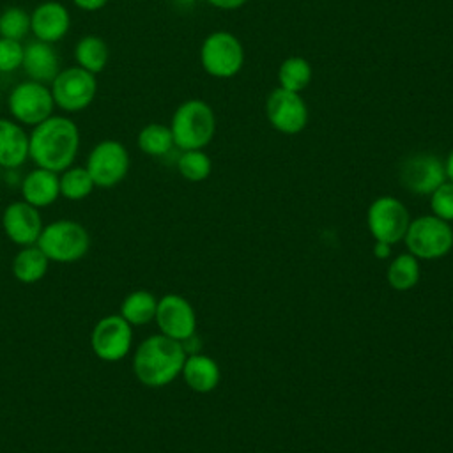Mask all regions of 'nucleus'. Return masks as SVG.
<instances>
[{
  "label": "nucleus",
  "mask_w": 453,
  "mask_h": 453,
  "mask_svg": "<svg viewBox=\"0 0 453 453\" xmlns=\"http://www.w3.org/2000/svg\"><path fill=\"white\" fill-rule=\"evenodd\" d=\"M177 170L186 180L202 182L211 175L212 161L203 149L180 150V156L177 157Z\"/></svg>",
  "instance_id": "nucleus-28"
},
{
  "label": "nucleus",
  "mask_w": 453,
  "mask_h": 453,
  "mask_svg": "<svg viewBox=\"0 0 453 453\" xmlns=\"http://www.w3.org/2000/svg\"><path fill=\"white\" fill-rule=\"evenodd\" d=\"M444 168H446V179L453 182V149L449 150L446 161H444Z\"/></svg>",
  "instance_id": "nucleus-35"
},
{
  "label": "nucleus",
  "mask_w": 453,
  "mask_h": 453,
  "mask_svg": "<svg viewBox=\"0 0 453 453\" xmlns=\"http://www.w3.org/2000/svg\"><path fill=\"white\" fill-rule=\"evenodd\" d=\"M419 280V262L411 253H402L388 265V283L395 290H411Z\"/></svg>",
  "instance_id": "nucleus-27"
},
{
  "label": "nucleus",
  "mask_w": 453,
  "mask_h": 453,
  "mask_svg": "<svg viewBox=\"0 0 453 453\" xmlns=\"http://www.w3.org/2000/svg\"><path fill=\"white\" fill-rule=\"evenodd\" d=\"M50 90L58 110L78 113L94 103L97 96V78L80 65H71L58 71L50 83Z\"/></svg>",
  "instance_id": "nucleus-8"
},
{
  "label": "nucleus",
  "mask_w": 453,
  "mask_h": 453,
  "mask_svg": "<svg viewBox=\"0 0 453 453\" xmlns=\"http://www.w3.org/2000/svg\"><path fill=\"white\" fill-rule=\"evenodd\" d=\"M265 117L278 133L297 134L308 124V106L301 94L276 87L265 99Z\"/></svg>",
  "instance_id": "nucleus-12"
},
{
  "label": "nucleus",
  "mask_w": 453,
  "mask_h": 453,
  "mask_svg": "<svg viewBox=\"0 0 453 453\" xmlns=\"http://www.w3.org/2000/svg\"><path fill=\"white\" fill-rule=\"evenodd\" d=\"M389 246L391 244H386V242H379L377 241V244H375V250H373V253H375V257H379V258H386V257H389Z\"/></svg>",
  "instance_id": "nucleus-34"
},
{
  "label": "nucleus",
  "mask_w": 453,
  "mask_h": 453,
  "mask_svg": "<svg viewBox=\"0 0 453 453\" xmlns=\"http://www.w3.org/2000/svg\"><path fill=\"white\" fill-rule=\"evenodd\" d=\"M313 69L304 57H287L278 67V87L301 94L311 81Z\"/></svg>",
  "instance_id": "nucleus-25"
},
{
  "label": "nucleus",
  "mask_w": 453,
  "mask_h": 453,
  "mask_svg": "<svg viewBox=\"0 0 453 453\" xmlns=\"http://www.w3.org/2000/svg\"><path fill=\"white\" fill-rule=\"evenodd\" d=\"M133 345V326L120 315L99 319L90 333L92 352L106 363L124 359Z\"/></svg>",
  "instance_id": "nucleus-11"
},
{
  "label": "nucleus",
  "mask_w": 453,
  "mask_h": 453,
  "mask_svg": "<svg viewBox=\"0 0 453 453\" xmlns=\"http://www.w3.org/2000/svg\"><path fill=\"white\" fill-rule=\"evenodd\" d=\"M409 253L418 260L441 258L453 248V230L448 221L428 214L411 219L403 237Z\"/></svg>",
  "instance_id": "nucleus-7"
},
{
  "label": "nucleus",
  "mask_w": 453,
  "mask_h": 453,
  "mask_svg": "<svg viewBox=\"0 0 453 453\" xmlns=\"http://www.w3.org/2000/svg\"><path fill=\"white\" fill-rule=\"evenodd\" d=\"M58 182H60V196L78 202L87 198L96 184L85 166H74L71 165L64 172L58 173Z\"/></svg>",
  "instance_id": "nucleus-26"
},
{
  "label": "nucleus",
  "mask_w": 453,
  "mask_h": 453,
  "mask_svg": "<svg viewBox=\"0 0 453 453\" xmlns=\"http://www.w3.org/2000/svg\"><path fill=\"white\" fill-rule=\"evenodd\" d=\"M173 2H177L180 5H191V4H196L198 0H173Z\"/></svg>",
  "instance_id": "nucleus-36"
},
{
  "label": "nucleus",
  "mask_w": 453,
  "mask_h": 453,
  "mask_svg": "<svg viewBox=\"0 0 453 453\" xmlns=\"http://www.w3.org/2000/svg\"><path fill=\"white\" fill-rule=\"evenodd\" d=\"M71 28L69 9L57 0H44L30 11V34L34 39L55 44L62 41Z\"/></svg>",
  "instance_id": "nucleus-16"
},
{
  "label": "nucleus",
  "mask_w": 453,
  "mask_h": 453,
  "mask_svg": "<svg viewBox=\"0 0 453 453\" xmlns=\"http://www.w3.org/2000/svg\"><path fill=\"white\" fill-rule=\"evenodd\" d=\"M129 165L131 157L126 145L119 140L106 138L90 149L85 168L88 170L96 188L108 189L126 179Z\"/></svg>",
  "instance_id": "nucleus-9"
},
{
  "label": "nucleus",
  "mask_w": 453,
  "mask_h": 453,
  "mask_svg": "<svg viewBox=\"0 0 453 453\" xmlns=\"http://www.w3.org/2000/svg\"><path fill=\"white\" fill-rule=\"evenodd\" d=\"M366 223L375 241L395 244L405 237L411 216L407 207L398 198L379 196L368 207Z\"/></svg>",
  "instance_id": "nucleus-10"
},
{
  "label": "nucleus",
  "mask_w": 453,
  "mask_h": 453,
  "mask_svg": "<svg viewBox=\"0 0 453 453\" xmlns=\"http://www.w3.org/2000/svg\"><path fill=\"white\" fill-rule=\"evenodd\" d=\"M186 356L180 342L161 333L147 336L133 356L134 377L143 386L163 388L180 375Z\"/></svg>",
  "instance_id": "nucleus-2"
},
{
  "label": "nucleus",
  "mask_w": 453,
  "mask_h": 453,
  "mask_svg": "<svg viewBox=\"0 0 453 453\" xmlns=\"http://www.w3.org/2000/svg\"><path fill=\"white\" fill-rule=\"evenodd\" d=\"M28 159V133L12 119L0 117V168L16 170Z\"/></svg>",
  "instance_id": "nucleus-18"
},
{
  "label": "nucleus",
  "mask_w": 453,
  "mask_h": 453,
  "mask_svg": "<svg viewBox=\"0 0 453 453\" xmlns=\"http://www.w3.org/2000/svg\"><path fill=\"white\" fill-rule=\"evenodd\" d=\"M50 267V258L42 253L37 244L21 246L12 258V274L18 281L32 285L41 281Z\"/></svg>",
  "instance_id": "nucleus-21"
},
{
  "label": "nucleus",
  "mask_w": 453,
  "mask_h": 453,
  "mask_svg": "<svg viewBox=\"0 0 453 453\" xmlns=\"http://www.w3.org/2000/svg\"><path fill=\"white\" fill-rule=\"evenodd\" d=\"M202 69L218 80L234 78L244 65L242 42L226 30L211 32L200 46Z\"/></svg>",
  "instance_id": "nucleus-5"
},
{
  "label": "nucleus",
  "mask_w": 453,
  "mask_h": 453,
  "mask_svg": "<svg viewBox=\"0 0 453 453\" xmlns=\"http://www.w3.org/2000/svg\"><path fill=\"white\" fill-rule=\"evenodd\" d=\"M136 145L143 154L152 157L166 156L175 147L170 126L161 122L145 124L136 134Z\"/></svg>",
  "instance_id": "nucleus-24"
},
{
  "label": "nucleus",
  "mask_w": 453,
  "mask_h": 453,
  "mask_svg": "<svg viewBox=\"0 0 453 453\" xmlns=\"http://www.w3.org/2000/svg\"><path fill=\"white\" fill-rule=\"evenodd\" d=\"M21 69L28 80L50 85L60 71V58L55 46L32 39L23 46Z\"/></svg>",
  "instance_id": "nucleus-17"
},
{
  "label": "nucleus",
  "mask_w": 453,
  "mask_h": 453,
  "mask_svg": "<svg viewBox=\"0 0 453 453\" xmlns=\"http://www.w3.org/2000/svg\"><path fill=\"white\" fill-rule=\"evenodd\" d=\"M159 333L184 342L196 331V315L191 303L179 294H166L157 299L156 317H154Z\"/></svg>",
  "instance_id": "nucleus-14"
},
{
  "label": "nucleus",
  "mask_w": 453,
  "mask_h": 453,
  "mask_svg": "<svg viewBox=\"0 0 453 453\" xmlns=\"http://www.w3.org/2000/svg\"><path fill=\"white\" fill-rule=\"evenodd\" d=\"M55 101L50 85L25 80L14 85L7 96V110L12 120L34 127L55 113Z\"/></svg>",
  "instance_id": "nucleus-6"
},
{
  "label": "nucleus",
  "mask_w": 453,
  "mask_h": 453,
  "mask_svg": "<svg viewBox=\"0 0 453 453\" xmlns=\"http://www.w3.org/2000/svg\"><path fill=\"white\" fill-rule=\"evenodd\" d=\"M80 150V129L67 115H51L28 133V159L51 172L69 168Z\"/></svg>",
  "instance_id": "nucleus-1"
},
{
  "label": "nucleus",
  "mask_w": 453,
  "mask_h": 453,
  "mask_svg": "<svg viewBox=\"0 0 453 453\" xmlns=\"http://www.w3.org/2000/svg\"><path fill=\"white\" fill-rule=\"evenodd\" d=\"M180 375L184 377L188 388L195 393H211L216 389L221 379L218 363L212 357L198 352L186 356Z\"/></svg>",
  "instance_id": "nucleus-20"
},
{
  "label": "nucleus",
  "mask_w": 453,
  "mask_h": 453,
  "mask_svg": "<svg viewBox=\"0 0 453 453\" xmlns=\"http://www.w3.org/2000/svg\"><path fill=\"white\" fill-rule=\"evenodd\" d=\"M60 196L58 173L35 166L21 180V200L42 209L51 205Z\"/></svg>",
  "instance_id": "nucleus-19"
},
{
  "label": "nucleus",
  "mask_w": 453,
  "mask_h": 453,
  "mask_svg": "<svg viewBox=\"0 0 453 453\" xmlns=\"http://www.w3.org/2000/svg\"><path fill=\"white\" fill-rule=\"evenodd\" d=\"M2 226L9 241L18 246H30L37 242L44 225L37 207L25 200H16L4 209Z\"/></svg>",
  "instance_id": "nucleus-15"
},
{
  "label": "nucleus",
  "mask_w": 453,
  "mask_h": 453,
  "mask_svg": "<svg viewBox=\"0 0 453 453\" xmlns=\"http://www.w3.org/2000/svg\"><path fill=\"white\" fill-rule=\"evenodd\" d=\"M74 4V7H78L80 11L85 12H96L101 11L110 0H71Z\"/></svg>",
  "instance_id": "nucleus-32"
},
{
  "label": "nucleus",
  "mask_w": 453,
  "mask_h": 453,
  "mask_svg": "<svg viewBox=\"0 0 453 453\" xmlns=\"http://www.w3.org/2000/svg\"><path fill=\"white\" fill-rule=\"evenodd\" d=\"M30 34V12L19 5H9L0 12V37L23 41Z\"/></svg>",
  "instance_id": "nucleus-29"
},
{
  "label": "nucleus",
  "mask_w": 453,
  "mask_h": 453,
  "mask_svg": "<svg viewBox=\"0 0 453 453\" xmlns=\"http://www.w3.org/2000/svg\"><path fill=\"white\" fill-rule=\"evenodd\" d=\"M50 262L73 264L83 258L90 248L87 228L73 219H57L42 226L35 242Z\"/></svg>",
  "instance_id": "nucleus-4"
},
{
  "label": "nucleus",
  "mask_w": 453,
  "mask_h": 453,
  "mask_svg": "<svg viewBox=\"0 0 453 453\" xmlns=\"http://www.w3.org/2000/svg\"><path fill=\"white\" fill-rule=\"evenodd\" d=\"M23 42L0 37V73H14L23 62Z\"/></svg>",
  "instance_id": "nucleus-31"
},
{
  "label": "nucleus",
  "mask_w": 453,
  "mask_h": 453,
  "mask_svg": "<svg viewBox=\"0 0 453 453\" xmlns=\"http://www.w3.org/2000/svg\"><path fill=\"white\" fill-rule=\"evenodd\" d=\"M444 180V161L435 154L419 152L402 163L400 182L414 195H432Z\"/></svg>",
  "instance_id": "nucleus-13"
},
{
  "label": "nucleus",
  "mask_w": 453,
  "mask_h": 453,
  "mask_svg": "<svg viewBox=\"0 0 453 453\" xmlns=\"http://www.w3.org/2000/svg\"><path fill=\"white\" fill-rule=\"evenodd\" d=\"M170 131L177 149H203L211 143L216 133L214 110L203 99H186L173 111Z\"/></svg>",
  "instance_id": "nucleus-3"
},
{
  "label": "nucleus",
  "mask_w": 453,
  "mask_h": 453,
  "mask_svg": "<svg viewBox=\"0 0 453 453\" xmlns=\"http://www.w3.org/2000/svg\"><path fill=\"white\" fill-rule=\"evenodd\" d=\"M157 308V299L149 290H133L127 294L120 304V315L131 326H145L154 320Z\"/></svg>",
  "instance_id": "nucleus-23"
},
{
  "label": "nucleus",
  "mask_w": 453,
  "mask_h": 453,
  "mask_svg": "<svg viewBox=\"0 0 453 453\" xmlns=\"http://www.w3.org/2000/svg\"><path fill=\"white\" fill-rule=\"evenodd\" d=\"M110 58V48L106 41L96 34H87L78 39L74 46V60L81 69L99 74L104 71Z\"/></svg>",
  "instance_id": "nucleus-22"
},
{
  "label": "nucleus",
  "mask_w": 453,
  "mask_h": 453,
  "mask_svg": "<svg viewBox=\"0 0 453 453\" xmlns=\"http://www.w3.org/2000/svg\"><path fill=\"white\" fill-rule=\"evenodd\" d=\"M205 2L221 11H234V9L242 7L248 0H205Z\"/></svg>",
  "instance_id": "nucleus-33"
},
{
  "label": "nucleus",
  "mask_w": 453,
  "mask_h": 453,
  "mask_svg": "<svg viewBox=\"0 0 453 453\" xmlns=\"http://www.w3.org/2000/svg\"><path fill=\"white\" fill-rule=\"evenodd\" d=\"M432 214L444 219L453 221V182L444 180L432 195H430Z\"/></svg>",
  "instance_id": "nucleus-30"
}]
</instances>
